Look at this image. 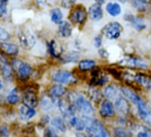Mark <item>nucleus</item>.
<instances>
[{"mask_svg": "<svg viewBox=\"0 0 151 137\" xmlns=\"http://www.w3.org/2000/svg\"><path fill=\"white\" fill-rule=\"evenodd\" d=\"M67 98L73 105L76 111L81 115L93 116V114H94V107L88 96L80 93L73 92L72 94H68Z\"/></svg>", "mask_w": 151, "mask_h": 137, "instance_id": "nucleus-1", "label": "nucleus"}, {"mask_svg": "<svg viewBox=\"0 0 151 137\" xmlns=\"http://www.w3.org/2000/svg\"><path fill=\"white\" fill-rule=\"evenodd\" d=\"M82 118L85 121V131L87 135L93 137H109L111 135L106 126L100 120L87 115H82Z\"/></svg>", "mask_w": 151, "mask_h": 137, "instance_id": "nucleus-2", "label": "nucleus"}, {"mask_svg": "<svg viewBox=\"0 0 151 137\" xmlns=\"http://www.w3.org/2000/svg\"><path fill=\"white\" fill-rule=\"evenodd\" d=\"M89 18L88 12L86 8L81 5L75 6L72 9H70V13L68 14V21L77 26H84Z\"/></svg>", "mask_w": 151, "mask_h": 137, "instance_id": "nucleus-3", "label": "nucleus"}, {"mask_svg": "<svg viewBox=\"0 0 151 137\" xmlns=\"http://www.w3.org/2000/svg\"><path fill=\"white\" fill-rule=\"evenodd\" d=\"M52 80L56 84L60 85H75L78 83V79L75 76V74L67 70H60L55 71L52 74Z\"/></svg>", "mask_w": 151, "mask_h": 137, "instance_id": "nucleus-4", "label": "nucleus"}, {"mask_svg": "<svg viewBox=\"0 0 151 137\" xmlns=\"http://www.w3.org/2000/svg\"><path fill=\"white\" fill-rule=\"evenodd\" d=\"M124 30V27L118 22H110L104 25L101 30V34L109 40H116L120 37Z\"/></svg>", "mask_w": 151, "mask_h": 137, "instance_id": "nucleus-5", "label": "nucleus"}, {"mask_svg": "<svg viewBox=\"0 0 151 137\" xmlns=\"http://www.w3.org/2000/svg\"><path fill=\"white\" fill-rule=\"evenodd\" d=\"M14 68L16 71L18 78L22 80L28 79L33 73V68L32 66L20 59H14L12 61Z\"/></svg>", "mask_w": 151, "mask_h": 137, "instance_id": "nucleus-6", "label": "nucleus"}, {"mask_svg": "<svg viewBox=\"0 0 151 137\" xmlns=\"http://www.w3.org/2000/svg\"><path fill=\"white\" fill-rule=\"evenodd\" d=\"M137 108V115L138 118L147 125L151 127V107L146 102L144 98H142L136 105Z\"/></svg>", "mask_w": 151, "mask_h": 137, "instance_id": "nucleus-7", "label": "nucleus"}, {"mask_svg": "<svg viewBox=\"0 0 151 137\" xmlns=\"http://www.w3.org/2000/svg\"><path fill=\"white\" fill-rule=\"evenodd\" d=\"M118 64L123 67L139 68V70H147V68H148L147 63L143 59L133 55H128L124 57L118 62Z\"/></svg>", "mask_w": 151, "mask_h": 137, "instance_id": "nucleus-8", "label": "nucleus"}, {"mask_svg": "<svg viewBox=\"0 0 151 137\" xmlns=\"http://www.w3.org/2000/svg\"><path fill=\"white\" fill-rule=\"evenodd\" d=\"M99 114H100L101 118H105V119L112 118L116 114L114 102L109 99L104 98L100 102Z\"/></svg>", "mask_w": 151, "mask_h": 137, "instance_id": "nucleus-9", "label": "nucleus"}, {"mask_svg": "<svg viewBox=\"0 0 151 137\" xmlns=\"http://www.w3.org/2000/svg\"><path fill=\"white\" fill-rule=\"evenodd\" d=\"M114 105H115V109L116 113L119 115V117L122 118H126L130 115V111H131V105H130V102L122 94L119 95L114 102Z\"/></svg>", "mask_w": 151, "mask_h": 137, "instance_id": "nucleus-10", "label": "nucleus"}, {"mask_svg": "<svg viewBox=\"0 0 151 137\" xmlns=\"http://www.w3.org/2000/svg\"><path fill=\"white\" fill-rule=\"evenodd\" d=\"M14 66L8 61L6 57L0 53V71L4 79L7 81H11L14 79Z\"/></svg>", "mask_w": 151, "mask_h": 137, "instance_id": "nucleus-11", "label": "nucleus"}, {"mask_svg": "<svg viewBox=\"0 0 151 137\" xmlns=\"http://www.w3.org/2000/svg\"><path fill=\"white\" fill-rule=\"evenodd\" d=\"M124 20L129 22L137 31H142L147 28L146 22L143 17L134 15L132 14H127L124 15Z\"/></svg>", "mask_w": 151, "mask_h": 137, "instance_id": "nucleus-12", "label": "nucleus"}, {"mask_svg": "<svg viewBox=\"0 0 151 137\" xmlns=\"http://www.w3.org/2000/svg\"><path fill=\"white\" fill-rule=\"evenodd\" d=\"M121 94L134 106L143 98L136 92L134 88L129 86H121Z\"/></svg>", "mask_w": 151, "mask_h": 137, "instance_id": "nucleus-13", "label": "nucleus"}, {"mask_svg": "<svg viewBox=\"0 0 151 137\" xmlns=\"http://www.w3.org/2000/svg\"><path fill=\"white\" fill-rule=\"evenodd\" d=\"M104 98L109 99L114 102L119 95H121V87L117 86L116 84H108L102 90Z\"/></svg>", "mask_w": 151, "mask_h": 137, "instance_id": "nucleus-14", "label": "nucleus"}, {"mask_svg": "<svg viewBox=\"0 0 151 137\" xmlns=\"http://www.w3.org/2000/svg\"><path fill=\"white\" fill-rule=\"evenodd\" d=\"M18 37L21 45L25 49H31L36 44L35 36L29 31H22Z\"/></svg>", "mask_w": 151, "mask_h": 137, "instance_id": "nucleus-15", "label": "nucleus"}, {"mask_svg": "<svg viewBox=\"0 0 151 137\" xmlns=\"http://www.w3.org/2000/svg\"><path fill=\"white\" fill-rule=\"evenodd\" d=\"M72 23L69 21H61L58 24L57 33L60 37L68 38L73 34V27Z\"/></svg>", "mask_w": 151, "mask_h": 137, "instance_id": "nucleus-16", "label": "nucleus"}, {"mask_svg": "<svg viewBox=\"0 0 151 137\" xmlns=\"http://www.w3.org/2000/svg\"><path fill=\"white\" fill-rule=\"evenodd\" d=\"M89 18L93 22L101 21L103 18V9L102 5H100L98 3H94L91 5L87 10Z\"/></svg>", "mask_w": 151, "mask_h": 137, "instance_id": "nucleus-17", "label": "nucleus"}, {"mask_svg": "<svg viewBox=\"0 0 151 137\" xmlns=\"http://www.w3.org/2000/svg\"><path fill=\"white\" fill-rule=\"evenodd\" d=\"M48 52L55 59H60L63 55V47L60 43L55 39H52L50 42L47 43Z\"/></svg>", "mask_w": 151, "mask_h": 137, "instance_id": "nucleus-18", "label": "nucleus"}, {"mask_svg": "<svg viewBox=\"0 0 151 137\" xmlns=\"http://www.w3.org/2000/svg\"><path fill=\"white\" fill-rule=\"evenodd\" d=\"M67 94H68V89H67V87H65L64 85L55 83V85L52 86L48 89V95L54 99L62 98Z\"/></svg>", "mask_w": 151, "mask_h": 137, "instance_id": "nucleus-19", "label": "nucleus"}, {"mask_svg": "<svg viewBox=\"0 0 151 137\" xmlns=\"http://www.w3.org/2000/svg\"><path fill=\"white\" fill-rule=\"evenodd\" d=\"M132 132H135L133 134L138 137H151V128L150 126L145 125H132L129 128Z\"/></svg>", "mask_w": 151, "mask_h": 137, "instance_id": "nucleus-20", "label": "nucleus"}, {"mask_svg": "<svg viewBox=\"0 0 151 137\" xmlns=\"http://www.w3.org/2000/svg\"><path fill=\"white\" fill-rule=\"evenodd\" d=\"M87 96L93 102H101L104 99L103 93L98 88V87L90 85L87 89Z\"/></svg>", "mask_w": 151, "mask_h": 137, "instance_id": "nucleus-21", "label": "nucleus"}, {"mask_svg": "<svg viewBox=\"0 0 151 137\" xmlns=\"http://www.w3.org/2000/svg\"><path fill=\"white\" fill-rule=\"evenodd\" d=\"M22 102L30 108H36L38 105L39 101L35 92L26 91L22 95Z\"/></svg>", "mask_w": 151, "mask_h": 137, "instance_id": "nucleus-22", "label": "nucleus"}, {"mask_svg": "<svg viewBox=\"0 0 151 137\" xmlns=\"http://www.w3.org/2000/svg\"><path fill=\"white\" fill-rule=\"evenodd\" d=\"M37 114L35 108H30L25 104H22L19 109V116L20 118L23 121H29L32 119Z\"/></svg>", "mask_w": 151, "mask_h": 137, "instance_id": "nucleus-23", "label": "nucleus"}, {"mask_svg": "<svg viewBox=\"0 0 151 137\" xmlns=\"http://www.w3.org/2000/svg\"><path fill=\"white\" fill-rule=\"evenodd\" d=\"M68 124L77 132H84L85 129H86V125H85V121L81 117H78L77 115L73 116L68 121Z\"/></svg>", "mask_w": 151, "mask_h": 137, "instance_id": "nucleus-24", "label": "nucleus"}, {"mask_svg": "<svg viewBox=\"0 0 151 137\" xmlns=\"http://www.w3.org/2000/svg\"><path fill=\"white\" fill-rule=\"evenodd\" d=\"M106 11L111 17H117L122 13V6L117 1H110L106 4Z\"/></svg>", "mask_w": 151, "mask_h": 137, "instance_id": "nucleus-25", "label": "nucleus"}, {"mask_svg": "<svg viewBox=\"0 0 151 137\" xmlns=\"http://www.w3.org/2000/svg\"><path fill=\"white\" fill-rule=\"evenodd\" d=\"M51 125L57 131L60 133H65L67 131V121L64 118L54 117L50 120Z\"/></svg>", "mask_w": 151, "mask_h": 137, "instance_id": "nucleus-26", "label": "nucleus"}, {"mask_svg": "<svg viewBox=\"0 0 151 137\" xmlns=\"http://www.w3.org/2000/svg\"><path fill=\"white\" fill-rule=\"evenodd\" d=\"M96 68V61L92 59H83L78 61V68L80 71L87 72L91 71Z\"/></svg>", "mask_w": 151, "mask_h": 137, "instance_id": "nucleus-27", "label": "nucleus"}, {"mask_svg": "<svg viewBox=\"0 0 151 137\" xmlns=\"http://www.w3.org/2000/svg\"><path fill=\"white\" fill-rule=\"evenodd\" d=\"M80 53L78 51H69L60 57L62 63H74L79 61Z\"/></svg>", "mask_w": 151, "mask_h": 137, "instance_id": "nucleus-28", "label": "nucleus"}, {"mask_svg": "<svg viewBox=\"0 0 151 137\" xmlns=\"http://www.w3.org/2000/svg\"><path fill=\"white\" fill-rule=\"evenodd\" d=\"M57 102H58V99H54L48 95L40 101V106L42 110L45 111H49L52 110L54 106H57Z\"/></svg>", "mask_w": 151, "mask_h": 137, "instance_id": "nucleus-29", "label": "nucleus"}, {"mask_svg": "<svg viewBox=\"0 0 151 137\" xmlns=\"http://www.w3.org/2000/svg\"><path fill=\"white\" fill-rule=\"evenodd\" d=\"M109 76L107 74L101 72L97 77L91 78L90 85H93V86H95V87H103V86H106L109 83Z\"/></svg>", "mask_w": 151, "mask_h": 137, "instance_id": "nucleus-30", "label": "nucleus"}, {"mask_svg": "<svg viewBox=\"0 0 151 137\" xmlns=\"http://www.w3.org/2000/svg\"><path fill=\"white\" fill-rule=\"evenodd\" d=\"M1 49L7 54L10 55H16L19 53V47L13 43H8L6 41H2L1 43Z\"/></svg>", "mask_w": 151, "mask_h": 137, "instance_id": "nucleus-31", "label": "nucleus"}, {"mask_svg": "<svg viewBox=\"0 0 151 137\" xmlns=\"http://www.w3.org/2000/svg\"><path fill=\"white\" fill-rule=\"evenodd\" d=\"M50 19L51 21L55 23V24H59L61 21H63V13L62 11L58 8V7H55V8H52L51 9L50 11Z\"/></svg>", "mask_w": 151, "mask_h": 137, "instance_id": "nucleus-32", "label": "nucleus"}, {"mask_svg": "<svg viewBox=\"0 0 151 137\" xmlns=\"http://www.w3.org/2000/svg\"><path fill=\"white\" fill-rule=\"evenodd\" d=\"M6 102L9 104L14 105L16 103H18L20 102V94L18 92L17 88H14L13 90H11L7 95H6Z\"/></svg>", "mask_w": 151, "mask_h": 137, "instance_id": "nucleus-33", "label": "nucleus"}, {"mask_svg": "<svg viewBox=\"0 0 151 137\" xmlns=\"http://www.w3.org/2000/svg\"><path fill=\"white\" fill-rule=\"evenodd\" d=\"M130 2L138 13H146L148 11L149 6L144 4L141 0H130Z\"/></svg>", "mask_w": 151, "mask_h": 137, "instance_id": "nucleus-34", "label": "nucleus"}, {"mask_svg": "<svg viewBox=\"0 0 151 137\" xmlns=\"http://www.w3.org/2000/svg\"><path fill=\"white\" fill-rule=\"evenodd\" d=\"M113 132H114V135L119 136V137H126V136H129V135H132L130 129H126L122 125L115 127L113 129Z\"/></svg>", "mask_w": 151, "mask_h": 137, "instance_id": "nucleus-35", "label": "nucleus"}, {"mask_svg": "<svg viewBox=\"0 0 151 137\" xmlns=\"http://www.w3.org/2000/svg\"><path fill=\"white\" fill-rule=\"evenodd\" d=\"M77 3V0H60V5L65 9H72Z\"/></svg>", "mask_w": 151, "mask_h": 137, "instance_id": "nucleus-36", "label": "nucleus"}, {"mask_svg": "<svg viewBox=\"0 0 151 137\" xmlns=\"http://www.w3.org/2000/svg\"><path fill=\"white\" fill-rule=\"evenodd\" d=\"M107 71L110 75H112L116 79H117V80L123 79V74L121 72H119L117 70H116V68H107Z\"/></svg>", "mask_w": 151, "mask_h": 137, "instance_id": "nucleus-37", "label": "nucleus"}, {"mask_svg": "<svg viewBox=\"0 0 151 137\" xmlns=\"http://www.w3.org/2000/svg\"><path fill=\"white\" fill-rule=\"evenodd\" d=\"M9 38H10L9 32L6 29L0 27V41H7Z\"/></svg>", "mask_w": 151, "mask_h": 137, "instance_id": "nucleus-38", "label": "nucleus"}, {"mask_svg": "<svg viewBox=\"0 0 151 137\" xmlns=\"http://www.w3.org/2000/svg\"><path fill=\"white\" fill-rule=\"evenodd\" d=\"M102 37L103 36L101 34H99V35L95 36V37L93 38V45L97 49L101 48L102 45Z\"/></svg>", "mask_w": 151, "mask_h": 137, "instance_id": "nucleus-39", "label": "nucleus"}, {"mask_svg": "<svg viewBox=\"0 0 151 137\" xmlns=\"http://www.w3.org/2000/svg\"><path fill=\"white\" fill-rule=\"evenodd\" d=\"M44 135L45 136H57L58 135V133L57 131L52 126V127H47L45 130V133H44Z\"/></svg>", "mask_w": 151, "mask_h": 137, "instance_id": "nucleus-40", "label": "nucleus"}, {"mask_svg": "<svg viewBox=\"0 0 151 137\" xmlns=\"http://www.w3.org/2000/svg\"><path fill=\"white\" fill-rule=\"evenodd\" d=\"M6 3V2L0 0V15H2V16H5L7 14V6Z\"/></svg>", "mask_w": 151, "mask_h": 137, "instance_id": "nucleus-41", "label": "nucleus"}, {"mask_svg": "<svg viewBox=\"0 0 151 137\" xmlns=\"http://www.w3.org/2000/svg\"><path fill=\"white\" fill-rule=\"evenodd\" d=\"M98 53H99V55L101 57V58H103V59H107L108 57H109V53H108V51L106 50V49H104V48H99L98 49Z\"/></svg>", "mask_w": 151, "mask_h": 137, "instance_id": "nucleus-42", "label": "nucleus"}, {"mask_svg": "<svg viewBox=\"0 0 151 137\" xmlns=\"http://www.w3.org/2000/svg\"><path fill=\"white\" fill-rule=\"evenodd\" d=\"M0 133H1L2 135H8L9 134V130H8V127L6 126V125H3L0 127Z\"/></svg>", "mask_w": 151, "mask_h": 137, "instance_id": "nucleus-43", "label": "nucleus"}, {"mask_svg": "<svg viewBox=\"0 0 151 137\" xmlns=\"http://www.w3.org/2000/svg\"><path fill=\"white\" fill-rule=\"evenodd\" d=\"M146 88H147L148 91H150V92H151V77H150V79H149V80H148V83H147V85Z\"/></svg>", "mask_w": 151, "mask_h": 137, "instance_id": "nucleus-44", "label": "nucleus"}, {"mask_svg": "<svg viewBox=\"0 0 151 137\" xmlns=\"http://www.w3.org/2000/svg\"><path fill=\"white\" fill-rule=\"evenodd\" d=\"M94 1H95V3H98L100 5H103V4H105L106 0H94Z\"/></svg>", "mask_w": 151, "mask_h": 137, "instance_id": "nucleus-45", "label": "nucleus"}, {"mask_svg": "<svg viewBox=\"0 0 151 137\" xmlns=\"http://www.w3.org/2000/svg\"><path fill=\"white\" fill-rule=\"evenodd\" d=\"M141 1H142L144 4L147 5V6H150V5H151V0H141Z\"/></svg>", "mask_w": 151, "mask_h": 137, "instance_id": "nucleus-46", "label": "nucleus"}, {"mask_svg": "<svg viewBox=\"0 0 151 137\" xmlns=\"http://www.w3.org/2000/svg\"><path fill=\"white\" fill-rule=\"evenodd\" d=\"M3 87H4V85H3V81H2V79H0V91H1L2 89H3Z\"/></svg>", "mask_w": 151, "mask_h": 137, "instance_id": "nucleus-47", "label": "nucleus"}, {"mask_svg": "<svg viewBox=\"0 0 151 137\" xmlns=\"http://www.w3.org/2000/svg\"><path fill=\"white\" fill-rule=\"evenodd\" d=\"M2 1H4V2H7L8 0H2Z\"/></svg>", "mask_w": 151, "mask_h": 137, "instance_id": "nucleus-48", "label": "nucleus"}]
</instances>
